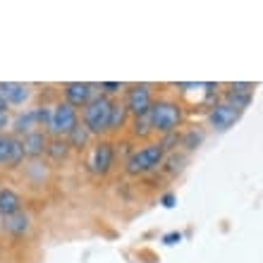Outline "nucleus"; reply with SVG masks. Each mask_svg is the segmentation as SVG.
Instances as JSON below:
<instances>
[{"instance_id": "f257e3e1", "label": "nucleus", "mask_w": 263, "mask_h": 263, "mask_svg": "<svg viewBox=\"0 0 263 263\" xmlns=\"http://www.w3.org/2000/svg\"><path fill=\"white\" fill-rule=\"evenodd\" d=\"M110 112H112V101L105 96L91 98L86 108H84V127L93 134L108 132L110 127Z\"/></svg>"}, {"instance_id": "f03ea898", "label": "nucleus", "mask_w": 263, "mask_h": 263, "mask_svg": "<svg viewBox=\"0 0 263 263\" xmlns=\"http://www.w3.org/2000/svg\"><path fill=\"white\" fill-rule=\"evenodd\" d=\"M146 118H148V125H151L153 129L173 132L175 127L180 125L182 112H180V108H177L175 103H170V101H160V103H156V105L148 108Z\"/></svg>"}, {"instance_id": "7ed1b4c3", "label": "nucleus", "mask_w": 263, "mask_h": 263, "mask_svg": "<svg viewBox=\"0 0 263 263\" xmlns=\"http://www.w3.org/2000/svg\"><path fill=\"white\" fill-rule=\"evenodd\" d=\"M163 160V146L160 144H148L144 148H139L129 160H127V173L129 175H141L153 170L156 165H160Z\"/></svg>"}, {"instance_id": "20e7f679", "label": "nucleus", "mask_w": 263, "mask_h": 263, "mask_svg": "<svg viewBox=\"0 0 263 263\" xmlns=\"http://www.w3.org/2000/svg\"><path fill=\"white\" fill-rule=\"evenodd\" d=\"M48 127L53 134H69L77 127V110L69 103H58L48 112Z\"/></svg>"}, {"instance_id": "39448f33", "label": "nucleus", "mask_w": 263, "mask_h": 263, "mask_svg": "<svg viewBox=\"0 0 263 263\" xmlns=\"http://www.w3.org/2000/svg\"><path fill=\"white\" fill-rule=\"evenodd\" d=\"M239 118H242V110H239V108H235L232 103L213 105V110H211V115H208V120H211L213 129H218V132L230 129V127L235 125Z\"/></svg>"}, {"instance_id": "423d86ee", "label": "nucleus", "mask_w": 263, "mask_h": 263, "mask_svg": "<svg viewBox=\"0 0 263 263\" xmlns=\"http://www.w3.org/2000/svg\"><path fill=\"white\" fill-rule=\"evenodd\" d=\"M0 98L7 105H24L31 98V86L20 82H0Z\"/></svg>"}, {"instance_id": "0eeeda50", "label": "nucleus", "mask_w": 263, "mask_h": 263, "mask_svg": "<svg viewBox=\"0 0 263 263\" xmlns=\"http://www.w3.org/2000/svg\"><path fill=\"white\" fill-rule=\"evenodd\" d=\"M127 108H129L137 118L146 115L148 108H151V89L146 84H137L129 89V96H127Z\"/></svg>"}, {"instance_id": "6e6552de", "label": "nucleus", "mask_w": 263, "mask_h": 263, "mask_svg": "<svg viewBox=\"0 0 263 263\" xmlns=\"http://www.w3.org/2000/svg\"><path fill=\"white\" fill-rule=\"evenodd\" d=\"M24 151H22V141H17L14 137H5L0 134V165L12 167L17 163H22Z\"/></svg>"}, {"instance_id": "1a4fd4ad", "label": "nucleus", "mask_w": 263, "mask_h": 263, "mask_svg": "<svg viewBox=\"0 0 263 263\" xmlns=\"http://www.w3.org/2000/svg\"><path fill=\"white\" fill-rule=\"evenodd\" d=\"M91 93H93V86L91 84H82V82H74V84H67L65 86V96H67V103L74 108V105H86L91 101Z\"/></svg>"}, {"instance_id": "9d476101", "label": "nucleus", "mask_w": 263, "mask_h": 263, "mask_svg": "<svg viewBox=\"0 0 263 263\" xmlns=\"http://www.w3.org/2000/svg\"><path fill=\"white\" fill-rule=\"evenodd\" d=\"M112 165V146L110 144H98L91 156V167L96 173H108Z\"/></svg>"}, {"instance_id": "9b49d317", "label": "nucleus", "mask_w": 263, "mask_h": 263, "mask_svg": "<svg viewBox=\"0 0 263 263\" xmlns=\"http://www.w3.org/2000/svg\"><path fill=\"white\" fill-rule=\"evenodd\" d=\"M41 120H48V112H43V110H29L27 115L17 118V122H14V129H17V132H24V134H31V132H36V127H39V122H41Z\"/></svg>"}, {"instance_id": "f8f14e48", "label": "nucleus", "mask_w": 263, "mask_h": 263, "mask_svg": "<svg viewBox=\"0 0 263 263\" xmlns=\"http://www.w3.org/2000/svg\"><path fill=\"white\" fill-rule=\"evenodd\" d=\"M22 211V199L12 189H0V215H14Z\"/></svg>"}, {"instance_id": "ddd939ff", "label": "nucleus", "mask_w": 263, "mask_h": 263, "mask_svg": "<svg viewBox=\"0 0 263 263\" xmlns=\"http://www.w3.org/2000/svg\"><path fill=\"white\" fill-rule=\"evenodd\" d=\"M22 151L24 156H39V153L46 151V137L41 132H31V134H24V141H22Z\"/></svg>"}, {"instance_id": "4468645a", "label": "nucleus", "mask_w": 263, "mask_h": 263, "mask_svg": "<svg viewBox=\"0 0 263 263\" xmlns=\"http://www.w3.org/2000/svg\"><path fill=\"white\" fill-rule=\"evenodd\" d=\"M251 101V84H232V89H230V103L244 110Z\"/></svg>"}, {"instance_id": "2eb2a0df", "label": "nucleus", "mask_w": 263, "mask_h": 263, "mask_svg": "<svg viewBox=\"0 0 263 263\" xmlns=\"http://www.w3.org/2000/svg\"><path fill=\"white\" fill-rule=\"evenodd\" d=\"M5 230L14 232V235H24L29 230V215L27 213H14V215H7L5 218Z\"/></svg>"}, {"instance_id": "dca6fc26", "label": "nucleus", "mask_w": 263, "mask_h": 263, "mask_svg": "<svg viewBox=\"0 0 263 263\" xmlns=\"http://www.w3.org/2000/svg\"><path fill=\"white\" fill-rule=\"evenodd\" d=\"M125 122V105L120 103H112V112H110V127L108 129H115L118 125H122Z\"/></svg>"}, {"instance_id": "f3484780", "label": "nucleus", "mask_w": 263, "mask_h": 263, "mask_svg": "<svg viewBox=\"0 0 263 263\" xmlns=\"http://www.w3.org/2000/svg\"><path fill=\"white\" fill-rule=\"evenodd\" d=\"M69 137H72V141H74V144H84V141H86V137H89V129L77 125L74 129L69 132Z\"/></svg>"}, {"instance_id": "a211bd4d", "label": "nucleus", "mask_w": 263, "mask_h": 263, "mask_svg": "<svg viewBox=\"0 0 263 263\" xmlns=\"http://www.w3.org/2000/svg\"><path fill=\"white\" fill-rule=\"evenodd\" d=\"M175 242H180V232H173V235L165 237V244H175Z\"/></svg>"}, {"instance_id": "6ab92c4d", "label": "nucleus", "mask_w": 263, "mask_h": 263, "mask_svg": "<svg viewBox=\"0 0 263 263\" xmlns=\"http://www.w3.org/2000/svg\"><path fill=\"white\" fill-rule=\"evenodd\" d=\"M103 89H105V91H118L120 84H103Z\"/></svg>"}, {"instance_id": "aec40b11", "label": "nucleus", "mask_w": 263, "mask_h": 263, "mask_svg": "<svg viewBox=\"0 0 263 263\" xmlns=\"http://www.w3.org/2000/svg\"><path fill=\"white\" fill-rule=\"evenodd\" d=\"M0 112H7V103L3 101V98H0Z\"/></svg>"}]
</instances>
